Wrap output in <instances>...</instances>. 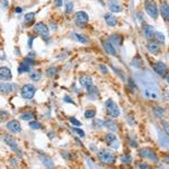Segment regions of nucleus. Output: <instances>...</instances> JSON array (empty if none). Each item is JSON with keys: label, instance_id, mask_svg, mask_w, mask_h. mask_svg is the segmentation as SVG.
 Wrapping results in <instances>:
<instances>
[{"label": "nucleus", "instance_id": "obj_22", "mask_svg": "<svg viewBox=\"0 0 169 169\" xmlns=\"http://www.w3.org/2000/svg\"><path fill=\"white\" fill-rule=\"evenodd\" d=\"M87 94H88V97L90 99H96L99 94V90H98L97 87L95 86H90L89 88H87Z\"/></svg>", "mask_w": 169, "mask_h": 169}, {"label": "nucleus", "instance_id": "obj_13", "mask_svg": "<svg viewBox=\"0 0 169 169\" xmlns=\"http://www.w3.org/2000/svg\"><path fill=\"white\" fill-rule=\"evenodd\" d=\"M12 73L8 67H0V80L9 81L12 80Z\"/></svg>", "mask_w": 169, "mask_h": 169}, {"label": "nucleus", "instance_id": "obj_30", "mask_svg": "<svg viewBox=\"0 0 169 169\" xmlns=\"http://www.w3.org/2000/svg\"><path fill=\"white\" fill-rule=\"evenodd\" d=\"M30 78L33 81H40L41 80V78H42V74L40 71H34L30 74Z\"/></svg>", "mask_w": 169, "mask_h": 169}, {"label": "nucleus", "instance_id": "obj_26", "mask_svg": "<svg viewBox=\"0 0 169 169\" xmlns=\"http://www.w3.org/2000/svg\"><path fill=\"white\" fill-rule=\"evenodd\" d=\"M153 40L156 42H158L159 44H163L165 43V35H163L161 32H156L154 33V35H153Z\"/></svg>", "mask_w": 169, "mask_h": 169}, {"label": "nucleus", "instance_id": "obj_12", "mask_svg": "<svg viewBox=\"0 0 169 169\" xmlns=\"http://www.w3.org/2000/svg\"><path fill=\"white\" fill-rule=\"evenodd\" d=\"M159 15L163 18L165 21H169V5L166 1H162L159 7Z\"/></svg>", "mask_w": 169, "mask_h": 169}, {"label": "nucleus", "instance_id": "obj_17", "mask_svg": "<svg viewBox=\"0 0 169 169\" xmlns=\"http://www.w3.org/2000/svg\"><path fill=\"white\" fill-rule=\"evenodd\" d=\"M104 19H105V23H106L107 25L110 27H115L116 25H117V23H119V21H117V18H116L115 15H113L112 12H107V14H105L104 16Z\"/></svg>", "mask_w": 169, "mask_h": 169}, {"label": "nucleus", "instance_id": "obj_21", "mask_svg": "<svg viewBox=\"0 0 169 169\" xmlns=\"http://www.w3.org/2000/svg\"><path fill=\"white\" fill-rule=\"evenodd\" d=\"M3 141L7 143V144L12 149V151L15 152H18V145H17V142H16L15 140L12 139V137H9V135H6V137L3 138Z\"/></svg>", "mask_w": 169, "mask_h": 169}, {"label": "nucleus", "instance_id": "obj_32", "mask_svg": "<svg viewBox=\"0 0 169 169\" xmlns=\"http://www.w3.org/2000/svg\"><path fill=\"white\" fill-rule=\"evenodd\" d=\"M121 161L125 165H131L132 163V157H131L130 154H123L121 157Z\"/></svg>", "mask_w": 169, "mask_h": 169}, {"label": "nucleus", "instance_id": "obj_49", "mask_svg": "<svg viewBox=\"0 0 169 169\" xmlns=\"http://www.w3.org/2000/svg\"><path fill=\"white\" fill-rule=\"evenodd\" d=\"M149 165L147 162H141V163H139L138 165V168H149Z\"/></svg>", "mask_w": 169, "mask_h": 169}, {"label": "nucleus", "instance_id": "obj_16", "mask_svg": "<svg viewBox=\"0 0 169 169\" xmlns=\"http://www.w3.org/2000/svg\"><path fill=\"white\" fill-rule=\"evenodd\" d=\"M107 6H108V8L112 12H122V10H123L121 3L117 0H108Z\"/></svg>", "mask_w": 169, "mask_h": 169}, {"label": "nucleus", "instance_id": "obj_1", "mask_svg": "<svg viewBox=\"0 0 169 169\" xmlns=\"http://www.w3.org/2000/svg\"><path fill=\"white\" fill-rule=\"evenodd\" d=\"M143 95L145 98H149V99H158L160 97V90L156 85L147 83L143 87Z\"/></svg>", "mask_w": 169, "mask_h": 169}, {"label": "nucleus", "instance_id": "obj_38", "mask_svg": "<svg viewBox=\"0 0 169 169\" xmlns=\"http://www.w3.org/2000/svg\"><path fill=\"white\" fill-rule=\"evenodd\" d=\"M56 73H58V68H50L48 70V76L51 78H53Z\"/></svg>", "mask_w": 169, "mask_h": 169}, {"label": "nucleus", "instance_id": "obj_39", "mask_svg": "<svg viewBox=\"0 0 169 169\" xmlns=\"http://www.w3.org/2000/svg\"><path fill=\"white\" fill-rule=\"evenodd\" d=\"M72 10H73V3L68 2L67 6H65V12H67V14H71Z\"/></svg>", "mask_w": 169, "mask_h": 169}, {"label": "nucleus", "instance_id": "obj_45", "mask_svg": "<svg viewBox=\"0 0 169 169\" xmlns=\"http://www.w3.org/2000/svg\"><path fill=\"white\" fill-rule=\"evenodd\" d=\"M0 6L2 7V9H7L9 6L8 0H0Z\"/></svg>", "mask_w": 169, "mask_h": 169}, {"label": "nucleus", "instance_id": "obj_23", "mask_svg": "<svg viewBox=\"0 0 169 169\" xmlns=\"http://www.w3.org/2000/svg\"><path fill=\"white\" fill-rule=\"evenodd\" d=\"M31 67H32L31 64H28L27 62L23 61V62L19 64V67H18V69H17L18 73H25V72H28L31 70Z\"/></svg>", "mask_w": 169, "mask_h": 169}, {"label": "nucleus", "instance_id": "obj_24", "mask_svg": "<svg viewBox=\"0 0 169 169\" xmlns=\"http://www.w3.org/2000/svg\"><path fill=\"white\" fill-rule=\"evenodd\" d=\"M34 21H35V14L34 12H28L24 16V21L26 25H32L34 24Z\"/></svg>", "mask_w": 169, "mask_h": 169}, {"label": "nucleus", "instance_id": "obj_4", "mask_svg": "<svg viewBox=\"0 0 169 169\" xmlns=\"http://www.w3.org/2000/svg\"><path fill=\"white\" fill-rule=\"evenodd\" d=\"M97 157L99 159V161L103 162L104 165H113L116 161L115 156L110 151H108V150H101L97 153Z\"/></svg>", "mask_w": 169, "mask_h": 169}, {"label": "nucleus", "instance_id": "obj_29", "mask_svg": "<svg viewBox=\"0 0 169 169\" xmlns=\"http://www.w3.org/2000/svg\"><path fill=\"white\" fill-rule=\"evenodd\" d=\"M116 139H117V138H116V135L114 134V132H110V133H107L106 135H105V142H106L107 144H110V143Z\"/></svg>", "mask_w": 169, "mask_h": 169}, {"label": "nucleus", "instance_id": "obj_11", "mask_svg": "<svg viewBox=\"0 0 169 169\" xmlns=\"http://www.w3.org/2000/svg\"><path fill=\"white\" fill-rule=\"evenodd\" d=\"M101 45H103V48H104L105 52H106L107 54H110V55H113V56H115L116 55V49L115 46L112 44V42L108 40H103L101 41Z\"/></svg>", "mask_w": 169, "mask_h": 169}, {"label": "nucleus", "instance_id": "obj_52", "mask_svg": "<svg viewBox=\"0 0 169 169\" xmlns=\"http://www.w3.org/2000/svg\"><path fill=\"white\" fill-rule=\"evenodd\" d=\"M165 79H166V81L169 83V74H167V76H166V78H165Z\"/></svg>", "mask_w": 169, "mask_h": 169}, {"label": "nucleus", "instance_id": "obj_25", "mask_svg": "<svg viewBox=\"0 0 169 169\" xmlns=\"http://www.w3.org/2000/svg\"><path fill=\"white\" fill-rule=\"evenodd\" d=\"M73 37L77 40L79 43H81V44H88V43H89V40L87 39L86 36L81 35V34H79V33L73 32Z\"/></svg>", "mask_w": 169, "mask_h": 169}, {"label": "nucleus", "instance_id": "obj_37", "mask_svg": "<svg viewBox=\"0 0 169 169\" xmlns=\"http://www.w3.org/2000/svg\"><path fill=\"white\" fill-rule=\"evenodd\" d=\"M161 125H162L163 132L167 134V137H169V123H168V122H166V121H162Z\"/></svg>", "mask_w": 169, "mask_h": 169}, {"label": "nucleus", "instance_id": "obj_42", "mask_svg": "<svg viewBox=\"0 0 169 169\" xmlns=\"http://www.w3.org/2000/svg\"><path fill=\"white\" fill-rule=\"evenodd\" d=\"M72 131H74L76 133L79 135V137H81V138H83L85 137V132H83L82 130H80V129H76V128H72Z\"/></svg>", "mask_w": 169, "mask_h": 169}, {"label": "nucleus", "instance_id": "obj_31", "mask_svg": "<svg viewBox=\"0 0 169 169\" xmlns=\"http://www.w3.org/2000/svg\"><path fill=\"white\" fill-rule=\"evenodd\" d=\"M95 116H96V110H94V108H92V110H87L86 112H85V117H86L87 120L94 119Z\"/></svg>", "mask_w": 169, "mask_h": 169}, {"label": "nucleus", "instance_id": "obj_2", "mask_svg": "<svg viewBox=\"0 0 169 169\" xmlns=\"http://www.w3.org/2000/svg\"><path fill=\"white\" fill-rule=\"evenodd\" d=\"M105 107H106L108 116H110L112 119H117V117L121 115L120 107L117 106V104H116L113 99H107V101H105Z\"/></svg>", "mask_w": 169, "mask_h": 169}, {"label": "nucleus", "instance_id": "obj_5", "mask_svg": "<svg viewBox=\"0 0 169 169\" xmlns=\"http://www.w3.org/2000/svg\"><path fill=\"white\" fill-rule=\"evenodd\" d=\"M139 156L141 158H144V159H149L150 161L152 162H158V156L157 153L150 148H143V149H140L139 150Z\"/></svg>", "mask_w": 169, "mask_h": 169}, {"label": "nucleus", "instance_id": "obj_47", "mask_svg": "<svg viewBox=\"0 0 169 169\" xmlns=\"http://www.w3.org/2000/svg\"><path fill=\"white\" fill-rule=\"evenodd\" d=\"M126 122H128L129 125H131V126H132V125H134L135 123H137V122H135V120H133L132 117H131V116H129L128 119H126Z\"/></svg>", "mask_w": 169, "mask_h": 169}, {"label": "nucleus", "instance_id": "obj_43", "mask_svg": "<svg viewBox=\"0 0 169 169\" xmlns=\"http://www.w3.org/2000/svg\"><path fill=\"white\" fill-rule=\"evenodd\" d=\"M63 101H65V103H70V104H72V105H76V103H74L73 99L69 97L68 95H65V96H64V98H63Z\"/></svg>", "mask_w": 169, "mask_h": 169}, {"label": "nucleus", "instance_id": "obj_46", "mask_svg": "<svg viewBox=\"0 0 169 169\" xmlns=\"http://www.w3.org/2000/svg\"><path fill=\"white\" fill-rule=\"evenodd\" d=\"M53 2H54V6L60 8V7H62L63 5V0H53Z\"/></svg>", "mask_w": 169, "mask_h": 169}, {"label": "nucleus", "instance_id": "obj_34", "mask_svg": "<svg viewBox=\"0 0 169 169\" xmlns=\"http://www.w3.org/2000/svg\"><path fill=\"white\" fill-rule=\"evenodd\" d=\"M21 119L23 121H33L34 120V115H33L32 113H24V114H21Z\"/></svg>", "mask_w": 169, "mask_h": 169}, {"label": "nucleus", "instance_id": "obj_36", "mask_svg": "<svg viewBox=\"0 0 169 169\" xmlns=\"http://www.w3.org/2000/svg\"><path fill=\"white\" fill-rule=\"evenodd\" d=\"M92 125H94V128H104L105 126V121H103V120H96L94 123H92Z\"/></svg>", "mask_w": 169, "mask_h": 169}, {"label": "nucleus", "instance_id": "obj_41", "mask_svg": "<svg viewBox=\"0 0 169 169\" xmlns=\"http://www.w3.org/2000/svg\"><path fill=\"white\" fill-rule=\"evenodd\" d=\"M70 122H71V124L74 125V126H81V122L78 121L76 117H70Z\"/></svg>", "mask_w": 169, "mask_h": 169}, {"label": "nucleus", "instance_id": "obj_50", "mask_svg": "<svg viewBox=\"0 0 169 169\" xmlns=\"http://www.w3.org/2000/svg\"><path fill=\"white\" fill-rule=\"evenodd\" d=\"M99 68H101V72H103V73H107V72H108V70H107V68L105 67L104 64H101V65H99Z\"/></svg>", "mask_w": 169, "mask_h": 169}, {"label": "nucleus", "instance_id": "obj_9", "mask_svg": "<svg viewBox=\"0 0 169 169\" xmlns=\"http://www.w3.org/2000/svg\"><path fill=\"white\" fill-rule=\"evenodd\" d=\"M89 21V16L85 12H76V24L79 27H85Z\"/></svg>", "mask_w": 169, "mask_h": 169}, {"label": "nucleus", "instance_id": "obj_7", "mask_svg": "<svg viewBox=\"0 0 169 169\" xmlns=\"http://www.w3.org/2000/svg\"><path fill=\"white\" fill-rule=\"evenodd\" d=\"M152 69L153 71L161 78H166L167 73H168V67L166 65V63L162 61H157L156 63L152 64Z\"/></svg>", "mask_w": 169, "mask_h": 169}, {"label": "nucleus", "instance_id": "obj_14", "mask_svg": "<svg viewBox=\"0 0 169 169\" xmlns=\"http://www.w3.org/2000/svg\"><path fill=\"white\" fill-rule=\"evenodd\" d=\"M156 33V30L154 27L150 24H144L143 25V35H144L145 39H148L149 41L153 39V35Z\"/></svg>", "mask_w": 169, "mask_h": 169}, {"label": "nucleus", "instance_id": "obj_44", "mask_svg": "<svg viewBox=\"0 0 169 169\" xmlns=\"http://www.w3.org/2000/svg\"><path fill=\"white\" fill-rule=\"evenodd\" d=\"M128 83H129V87H130V89L131 90H134L135 89V85H134V81L132 80V78H129L128 79Z\"/></svg>", "mask_w": 169, "mask_h": 169}, {"label": "nucleus", "instance_id": "obj_8", "mask_svg": "<svg viewBox=\"0 0 169 169\" xmlns=\"http://www.w3.org/2000/svg\"><path fill=\"white\" fill-rule=\"evenodd\" d=\"M34 31H35L39 35H41L42 37H46L48 39L49 36H50V30H49V27L44 24V23H42V21H39V23H36L34 25Z\"/></svg>", "mask_w": 169, "mask_h": 169}, {"label": "nucleus", "instance_id": "obj_15", "mask_svg": "<svg viewBox=\"0 0 169 169\" xmlns=\"http://www.w3.org/2000/svg\"><path fill=\"white\" fill-rule=\"evenodd\" d=\"M160 45L158 42L153 41V40H150V42H148V44H147V49L150 53L152 54H158L160 52Z\"/></svg>", "mask_w": 169, "mask_h": 169}, {"label": "nucleus", "instance_id": "obj_51", "mask_svg": "<svg viewBox=\"0 0 169 169\" xmlns=\"http://www.w3.org/2000/svg\"><path fill=\"white\" fill-rule=\"evenodd\" d=\"M21 10H23V9H21V7H16V9H15L16 12H21Z\"/></svg>", "mask_w": 169, "mask_h": 169}, {"label": "nucleus", "instance_id": "obj_10", "mask_svg": "<svg viewBox=\"0 0 169 169\" xmlns=\"http://www.w3.org/2000/svg\"><path fill=\"white\" fill-rule=\"evenodd\" d=\"M6 128H7V130H8L9 132H12V133H14V134L21 133V123H19L17 120H12V121L7 122Z\"/></svg>", "mask_w": 169, "mask_h": 169}, {"label": "nucleus", "instance_id": "obj_27", "mask_svg": "<svg viewBox=\"0 0 169 169\" xmlns=\"http://www.w3.org/2000/svg\"><path fill=\"white\" fill-rule=\"evenodd\" d=\"M105 128L108 129L110 132H116L117 131V125L113 121H105Z\"/></svg>", "mask_w": 169, "mask_h": 169}, {"label": "nucleus", "instance_id": "obj_6", "mask_svg": "<svg viewBox=\"0 0 169 169\" xmlns=\"http://www.w3.org/2000/svg\"><path fill=\"white\" fill-rule=\"evenodd\" d=\"M36 92V87L32 83H26L24 86L21 87V97L25 98V99H32L34 97Z\"/></svg>", "mask_w": 169, "mask_h": 169}, {"label": "nucleus", "instance_id": "obj_3", "mask_svg": "<svg viewBox=\"0 0 169 169\" xmlns=\"http://www.w3.org/2000/svg\"><path fill=\"white\" fill-rule=\"evenodd\" d=\"M144 8L145 12L152 19H157L159 17V8H158L157 3L154 2L153 0H145L144 1Z\"/></svg>", "mask_w": 169, "mask_h": 169}, {"label": "nucleus", "instance_id": "obj_40", "mask_svg": "<svg viewBox=\"0 0 169 169\" xmlns=\"http://www.w3.org/2000/svg\"><path fill=\"white\" fill-rule=\"evenodd\" d=\"M108 147H110V148H113V149H119L120 148V141L117 139L114 140L110 144H108Z\"/></svg>", "mask_w": 169, "mask_h": 169}, {"label": "nucleus", "instance_id": "obj_19", "mask_svg": "<svg viewBox=\"0 0 169 169\" xmlns=\"http://www.w3.org/2000/svg\"><path fill=\"white\" fill-rule=\"evenodd\" d=\"M79 83H80L81 87L87 89L90 86H92V78L88 77V76H81V77L79 78Z\"/></svg>", "mask_w": 169, "mask_h": 169}, {"label": "nucleus", "instance_id": "obj_35", "mask_svg": "<svg viewBox=\"0 0 169 169\" xmlns=\"http://www.w3.org/2000/svg\"><path fill=\"white\" fill-rule=\"evenodd\" d=\"M30 128L33 129V130H40V129L42 128V125H41V123L37 121H31Z\"/></svg>", "mask_w": 169, "mask_h": 169}, {"label": "nucleus", "instance_id": "obj_28", "mask_svg": "<svg viewBox=\"0 0 169 169\" xmlns=\"http://www.w3.org/2000/svg\"><path fill=\"white\" fill-rule=\"evenodd\" d=\"M152 110H153V114L157 116V117H162V116L165 115V113H166V110L162 108V107H154Z\"/></svg>", "mask_w": 169, "mask_h": 169}, {"label": "nucleus", "instance_id": "obj_33", "mask_svg": "<svg viewBox=\"0 0 169 169\" xmlns=\"http://www.w3.org/2000/svg\"><path fill=\"white\" fill-rule=\"evenodd\" d=\"M42 161H43V163L45 165V167H48V168H51V167H53V161L51 160L50 158L46 157V156H43L42 157Z\"/></svg>", "mask_w": 169, "mask_h": 169}, {"label": "nucleus", "instance_id": "obj_18", "mask_svg": "<svg viewBox=\"0 0 169 169\" xmlns=\"http://www.w3.org/2000/svg\"><path fill=\"white\" fill-rule=\"evenodd\" d=\"M16 89L15 83H0V92L2 94H10Z\"/></svg>", "mask_w": 169, "mask_h": 169}, {"label": "nucleus", "instance_id": "obj_48", "mask_svg": "<svg viewBox=\"0 0 169 169\" xmlns=\"http://www.w3.org/2000/svg\"><path fill=\"white\" fill-rule=\"evenodd\" d=\"M130 144L132 148H137L138 147V142H137V140H134V139H130Z\"/></svg>", "mask_w": 169, "mask_h": 169}, {"label": "nucleus", "instance_id": "obj_20", "mask_svg": "<svg viewBox=\"0 0 169 169\" xmlns=\"http://www.w3.org/2000/svg\"><path fill=\"white\" fill-rule=\"evenodd\" d=\"M110 41L112 42V44L115 46V45H122L123 44V42H124V39H123V36L120 35V34H112L110 36Z\"/></svg>", "mask_w": 169, "mask_h": 169}]
</instances>
